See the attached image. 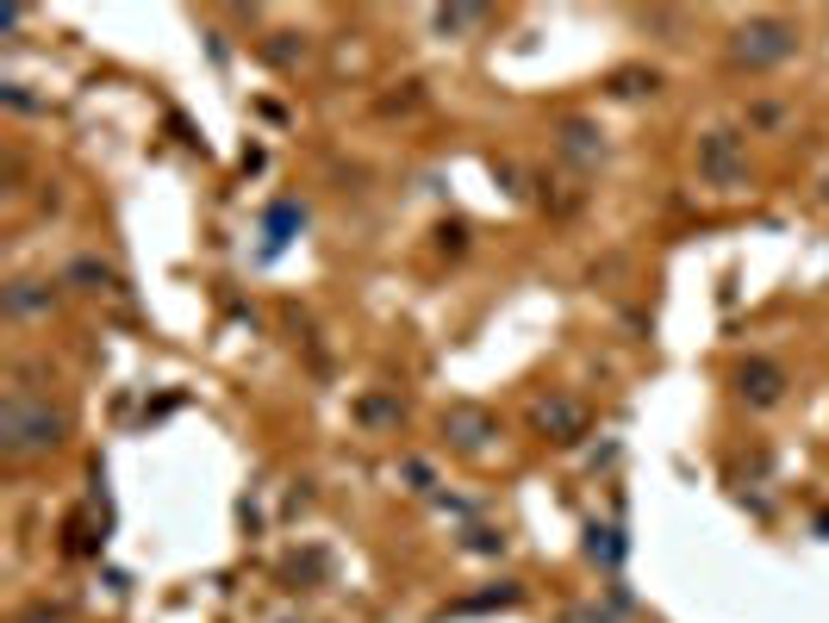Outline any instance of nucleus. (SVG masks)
Here are the masks:
<instances>
[{
    "mask_svg": "<svg viewBox=\"0 0 829 623\" xmlns=\"http://www.w3.org/2000/svg\"><path fill=\"white\" fill-rule=\"evenodd\" d=\"M63 443V411L38 406V399H7V411H0V449L7 455H44V449Z\"/></svg>",
    "mask_w": 829,
    "mask_h": 623,
    "instance_id": "f257e3e1",
    "label": "nucleus"
},
{
    "mask_svg": "<svg viewBox=\"0 0 829 623\" xmlns=\"http://www.w3.org/2000/svg\"><path fill=\"white\" fill-rule=\"evenodd\" d=\"M792 50H798V32H792L786 20H749L730 38V63H742V69H773V63H786Z\"/></svg>",
    "mask_w": 829,
    "mask_h": 623,
    "instance_id": "f03ea898",
    "label": "nucleus"
},
{
    "mask_svg": "<svg viewBox=\"0 0 829 623\" xmlns=\"http://www.w3.org/2000/svg\"><path fill=\"white\" fill-rule=\"evenodd\" d=\"M698 175L712 188H736L749 175V156H742V137L736 132H705L698 137Z\"/></svg>",
    "mask_w": 829,
    "mask_h": 623,
    "instance_id": "7ed1b4c3",
    "label": "nucleus"
},
{
    "mask_svg": "<svg viewBox=\"0 0 829 623\" xmlns=\"http://www.w3.org/2000/svg\"><path fill=\"white\" fill-rule=\"evenodd\" d=\"M736 393H742L754 411L780 406V399H786V369H780V362H768V355H749V362L736 369Z\"/></svg>",
    "mask_w": 829,
    "mask_h": 623,
    "instance_id": "20e7f679",
    "label": "nucleus"
},
{
    "mask_svg": "<svg viewBox=\"0 0 829 623\" xmlns=\"http://www.w3.org/2000/svg\"><path fill=\"white\" fill-rule=\"evenodd\" d=\"M444 437L462 449V455H481V449L493 443V418H486L481 406H449L444 411Z\"/></svg>",
    "mask_w": 829,
    "mask_h": 623,
    "instance_id": "39448f33",
    "label": "nucleus"
},
{
    "mask_svg": "<svg viewBox=\"0 0 829 623\" xmlns=\"http://www.w3.org/2000/svg\"><path fill=\"white\" fill-rule=\"evenodd\" d=\"M537 424L568 443V437L586 430V411H580V399H568V393H549V399H537Z\"/></svg>",
    "mask_w": 829,
    "mask_h": 623,
    "instance_id": "423d86ee",
    "label": "nucleus"
},
{
    "mask_svg": "<svg viewBox=\"0 0 829 623\" xmlns=\"http://www.w3.org/2000/svg\"><path fill=\"white\" fill-rule=\"evenodd\" d=\"M561 156H568V162H598V132L586 118H568V125H561Z\"/></svg>",
    "mask_w": 829,
    "mask_h": 623,
    "instance_id": "0eeeda50",
    "label": "nucleus"
},
{
    "mask_svg": "<svg viewBox=\"0 0 829 623\" xmlns=\"http://www.w3.org/2000/svg\"><path fill=\"white\" fill-rule=\"evenodd\" d=\"M468 25H486V7H437V32H468Z\"/></svg>",
    "mask_w": 829,
    "mask_h": 623,
    "instance_id": "6e6552de",
    "label": "nucleus"
},
{
    "mask_svg": "<svg viewBox=\"0 0 829 623\" xmlns=\"http://www.w3.org/2000/svg\"><path fill=\"white\" fill-rule=\"evenodd\" d=\"M300 218H306L300 206H275V213H269V250H281V243H288V231L300 225Z\"/></svg>",
    "mask_w": 829,
    "mask_h": 623,
    "instance_id": "1a4fd4ad",
    "label": "nucleus"
}]
</instances>
